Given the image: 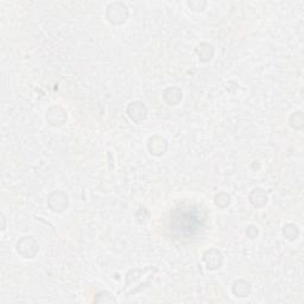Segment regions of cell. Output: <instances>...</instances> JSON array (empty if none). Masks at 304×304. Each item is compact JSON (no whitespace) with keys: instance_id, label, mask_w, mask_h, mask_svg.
Returning a JSON list of instances; mask_svg holds the SVG:
<instances>
[{"instance_id":"obj_1","label":"cell","mask_w":304,"mask_h":304,"mask_svg":"<svg viewBox=\"0 0 304 304\" xmlns=\"http://www.w3.org/2000/svg\"><path fill=\"white\" fill-rule=\"evenodd\" d=\"M107 21L113 25H120L125 23L127 17H129V11L127 6L123 2H113L109 4L106 11Z\"/></svg>"},{"instance_id":"obj_2","label":"cell","mask_w":304,"mask_h":304,"mask_svg":"<svg viewBox=\"0 0 304 304\" xmlns=\"http://www.w3.org/2000/svg\"><path fill=\"white\" fill-rule=\"evenodd\" d=\"M17 252L21 253L24 258H34L38 252V245L32 238L24 237L17 242Z\"/></svg>"},{"instance_id":"obj_3","label":"cell","mask_w":304,"mask_h":304,"mask_svg":"<svg viewBox=\"0 0 304 304\" xmlns=\"http://www.w3.org/2000/svg\"><path fill=\"white\" fill-rule=\"evenodd\" d=\"M127 114L131 118L132 121L139 124L143 120H145L146 115H148V109H146L145 105L140 101L131 102L127 107Z\"/></svg>"},{"instance_id":"obj_4","label":"cell","mask_w":304,"mask_h":304,"mask_svg":"<svg viewBox=\"0 0 304 304\" xmlns=\"http://www.w3.org/2000/svg\"><path fill=\"white\" fill-rule=\"evenodd\" d=\"M48 204L55 213H61L68 207V196L63 192H55L49 196Z\"/></svg>"},{"instance_id":"obj_5","label":"cell","mask_w":304,"mask_h":304,"mask_svg":"<svg viewBox=\"0 0 304 304\" xmlns=\"http://www.w3.org/2000/svg\"><path fill=\"white\" fill-rule=\"evenodd\" d=\"M46 120L51 126H61L67 120V114L61 107H52L46 112Z\"/></svg>"},{"instance_id":"obj_6","label":"cell","mask_w":304,"mask_h":304,"mask_svg":"<svg viewBox=\"0 0 304 304\" xmlns=\"http://www.w3.org/2000/svg\"><path fill=\"white\" fill-rule=\"evenodd\" d=\"M149 151L153 156H162L165 153L168 149V143L164 138L162 137H153L149 139L148 144Z\"/></svg>"},{"instance_id":"obj_7","label":"cell","mask_w":304,"mask_h":304,"mask_svg":"<svg viewBox=\"0 0 304 304\" xmlns=\"http://www.w3.org/2000/svg\"><path fill=\"white\" fill-rule=\"evenodd\" d=\"M203 261H206L207 267L211 270H215L217 267L221 266L222 264V254L219 252L217 250H211L207 251L203 254Z\"/></svg>"},{"instance_id":"obj_8","label":"cell","mask_w":304,"mask_h":304,"mask_svg":"<svg viewBox=\"0 0 304 304\" xmlns=\"http://www.w3.org/2000/svg\"><path fill=\"white\" fill-rule=\"evenodd\" d=\"M164 99L168 104L171 105V106H176V105L182 100L181 89H178V88L176 87L168 88V89L164 92Z\"/></svg>"},{"instance_id":"obj_9","label":"cell","mask_w":304,"mask_h":304,"mask_svg":"<svg viewBox=\"0 0 304 304\" xmlns=\"http://www.w3.org/2000/svg\"><path fill=\"white\" fill-rule=\"evenodd\" d=\"M250 201L254 207H262L267 202L266 193H265L262 189H261V188L254 189L250 195Z\"/></svg>"},{"instance_id":"obj_10","label":"cell","mask_w":304,"mask_h":304,"mask_svg":"<svg viewBox=\"0 0 304 304\" xmlns=\"http://www.w3.org/2000/svg\"><path fill=\"white\" fill-rule=\"evenodd\" d=\"M250 290L251 285L244 281H238L233 285V294L238 296V297H246L250 294Z\"/></svg>"},{"instance_id":"obj_11","label":"cell","mask_w":304,"mask_h":304,"mask_svg":"<svg viewBox=\"0 0 304 304\" xmlns=\"http://www.w3.org/2000/svg\"><path fill=\"white\" fill-rule=\"evenodd\" d=\"M284 236H285L286 239L289 240H296L298 238V234H300V231H298L297 226L295 225H286L285 227H284V231H283Z\"/></svg>"},{"instance_id":"obj_12","label":"cell","mask_w":304,"mask_h":304,"mask_svg":"<svg viewBox=\"0 0 304 304\" xmlns=\"http://www.w3.org/2000/svg\"><path fill=\"white\" fill-rule=\"evenodd\" d=\"M290 123H291V126L295 127V129H302L303 126V115L301 112L294 113L290 118Z\"/></svg>"},{"instance_id":"obj_13","label":"cell","mask_w":304,"mask_h":304,"mask_svg":"<svg viewBox=\"0 0 304 304\" xmlns=\"http://www.w3.org/2000/svg\"><path fill=\"white\" fill-rule=\"evenodd\" d=\"M206 2L204 1H189L188 2V6L190 7L193 11H203L206 7Z\"/></svg>"}]
</instances>
